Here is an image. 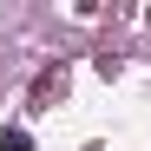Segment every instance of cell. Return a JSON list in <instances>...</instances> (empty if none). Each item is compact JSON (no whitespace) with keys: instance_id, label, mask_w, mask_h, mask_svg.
<instances>
[{"instance_id":"6da1fadb","label":"cell","mask_w":151,"mask_h":151,"mask_svg":"<svg viewBox=\"0 0 151 151\" xmlns=\"http://www.w3.org/2000/svg\"><path fill=\"white\" fill-rule=\"evenodd\" d=\"M27 99H33V112H53L59 99H66V66H46L40 79H33V92H27Z\"/></svg>"},{"instance_id":"7a4b0ae2","label":"cell","mask_w":151,"mask_h":151,"mask_svg":"<svg viewBox=\"0 0 151 151\" xmlns=\"http://www.w3.org/2000/svg\"><path fill=\"white\" fill-rule=\"evenodd\" d=\"M0 151H33V132L27 125H0Z\"/></svg>"}]
</instances>
